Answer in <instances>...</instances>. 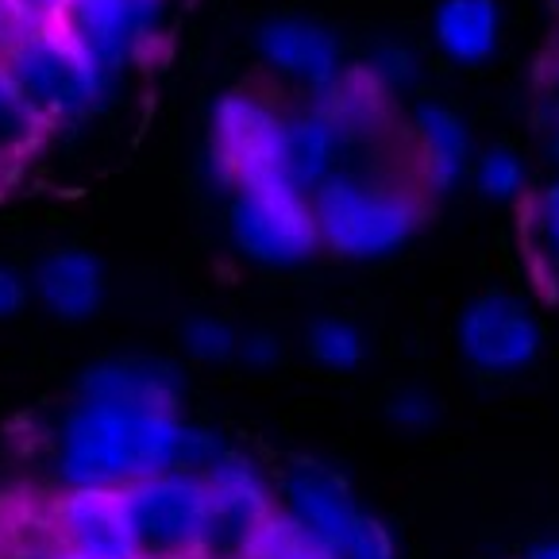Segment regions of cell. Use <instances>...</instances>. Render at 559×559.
Returning a JSON list of instances; mask_svg holds the SVG:
<instances>
[{
    "mask_svg": "<svg viewBox=\"0 0 559 559\" xmlns=\"http://www.w3.org/2000/svg\"><path fill=\"white\" fill-rule=\"evenodd\" d=\"M181 413L74 397L58 428V478L67 486L123 490L158 471L181 467Z\"/></svg>",
    "mask_w": 559,
    "mask_h": 559,
    "instance_id": "6da1fadb",
    "label": "cell"
},
{
    "mask_svg": "<svg viewBox=\"0 0 559 559\" xmlns=\"http://www.w3.org/2000/svg\"><path fill=\"white\" fill-rule=\"evenodd\" d=\"M321 247L344 259H379L409 243L425 221V193L397 181L329 174L309 193Z\"/></svg>",
    "mask_w": 559,
    "mask_h": 559,
    "instance_id": "7a4b0ae2",
    "label": "cell"
},
{
    "mask_svg": "<svg viewBox=\"0 0 559 559\" xmlns=\"http://www.w3.org/2000/svg\"><path fill=\"white\" fill-rule=\"evenodd\" d=\"M0 67L16 82L27 105L43 116V123H67L85 116L112 82L58 20L32 24L16 39H9Z\"/></svg>",
    "mask_w": 559,
    "mask_h": 559,
    "instance_id": "3957f363",
    "label": "cell"
},
{
    "mask_svg": "<svg viewBox=\"0 0 559 559\" xmlns=\"http://www.w3.org/2000/svg\"><path fill=\"white\" fill-rule=\"evenodd\" d=\"M209 166L231 190L289 186L286 174V120L255 93H224L213 108Z\"/></svg>",
    "mask_w": 559,
    "mask_h": 559,
    "instance_id": "277c9868",
    "label": "cell"
},
{
    "mask_svg": "<svg viewBox=\"0 0 559 559\" xmlns=\"http://www.w3.org/2000/svg\"><path fill=\"white\" fill-rule=\"evenodd\" d=\"M140 559H198L205 540V483L201 471L170 467L123 486Z\"/></svg>",
    "mask_w": 559,
    "mask_h": 559,
    "instance_id": "5b68a950",
    "label": "cell"
},
{
    "mask_svg": "<svg viewBox=\"0 0 559 559\" xmlns=\"http://www.w3.org/2000/svg\"><path fill=\"white\" fill-rule=\"evenodd\" d=\"M228 224L239 251L266 266H294L321 251V231H317L309 193L294 186L236 190Z\"/></svg>",
    "mask_w": 559,
    "mask_h": 559,
    "instance_id": "8992f818",
    "label": "cell"
},
{
    "mask_svg": "<svg viewBox=\"0 0 559 559\" xmlns=\"http://www.w3.org/2000/svg\"><path fill=\"white\" fill-rule=\"evenodd\" d=\"M201 483H205L209 513L198 559H247L259 525L278 510L266 475L247 455L224 448L201 471Z\"/></svg>",
    "mask_w": 559,
    "mask_h": 559,
    "instance_id": "52a82bcc",
    "label": "cell"
},
{
    "mask_svg": "<svg viewBox=\"0 0 559 559\" xmlns=\"http://www.w3.org/2000/svg\"><path fill=\"white\" fill-rule=\"evenodd\" d=\"M163 16L166 0H67L58 24L108 78H116L147 55Z\"/></svg>",
    "mask_w": 559,
    "mask_h": 559,
    "instance_id": "ba28073f",
    "label": "cell"
},
{
    "mask_svg": "<svg viewBox=\"0 0 559 559\" xmlns=\"http://www.w3.org/2000/svg\"><path fill=\"white\" fill-rule=\"evenodd\" d=\"M460 352L478 374H518L540 355V324L513 294L490 289L475 297L455 324Z\"/></svg>",
    "mask_w": 559,
    "mask_h": 559,
    "instance_id": "9c48e42d",
    "label": "cell"
},
{
    "mask_svg": "<svg viewBox=\"0 0 559 559\" xmlns=\"http://www.w3.org/2000/svg\"><path fill=\"white\" fill-rule=\"evenodd\" d=\"M282 498L286 513L313 536L332 559L344 556L362 510L355 506V493L340 471L321 460H294L282 475Z\"/></svg>",
    "mask_w": 559,
    "mask_h": 559,
    "instance_id": "30bf717a",
    "label": "cell"
},
{
    "mask_svg": "<svg viewBox=\"0 0 559 559\" xmlns=\"http://www.w3.org/2000/svg\"><path fill=\"white\" fill-rule=\"evenodd\" d=\"M55 540L90 559H140L123 493L112 486H67L55 502Z\"/></svg>",
    "mask_w": 559,
    "mask_h": 559,
    "instance_id": "8fae6325",
    "label": "cell"
},
{
    "mask_svg": "<svg viewBox=\"0 0 559 559\" xmlns=\"http://www.w3.org/2000/svg\"><path fill=\"white\" fill-rule=\"evenodd\" d=\"M255 50L274 74L305 85L309 93L329 90L344 74V50L336 32L305 16H274L259 24Z\"/></svg>",
    "mask_w": 559,
    "mask_h": 559,
    "instance_id": "7c38bea8",
    "label": "cell"
},
{
    "mask_svg": "<svg viewBox=\"0 0 559 559\" xmlns=\"http://www.w3.org/2000/svg\"><path fill=\"white\" fill-rule=\"evenodd\" d=\"M78 397L85 402L135 405V409H166L178 413L181 405V374L174 362L151 359V355H120L100 359L82 370Z\"/></svg>",
    "mask_w": 559,
    "mask_h": 559,
    "instance_id": "4fadbf2b",
    "label": "cell"
},
{
    "mask_svg": "<svg viewBox=\"0 0 559 559\" xmlns=\"http://www.w3.org/2000/svg\"><path fill=\"white\" fill-rule=\"evenodd\" d=\"M32 289L58 321H90L105 301V266L85 247H55L35 263Z\"/></svg>",
    "mask_w": 559,
    "mask_h": 559,
    "instance_id": "5bb4252c",
    "label": "cell"
},
{
    "mask_svg": "<svg viewBox=\"0 0 559 559\" xmlns=\"http://www.w3.org/2000/svg\"><path fill=\"white\" fill-rule=\"evenodd\" d=\"M413 140H417V163L425 190L448 193L467 174L471 163V135L460 112L448 105L428 100L413 112Z\"/></svg>",
    "mask_w": 559,
    "mask_h": 559,
    "instance_id": "9a60e30c",
    "label": "cell"
},
{
    "mask_svg": "<svg viewBox=\"0 0 559 559\" xmlns=\"http://www.w3.org/2000/svg\"><path fill=\"white\" fill-rule=\"evenodd\" d=\"M347 135L324 108L309 105L301 116L286 120V174L289 186L301 193H313L329 174H336V163L347 147Z\"/></svg>",
    "mask_w": 559,
    "mask_h": 559,
    "instance_id": "2e32d148",
    "label": "cell"
},
{
    "mask_svg": "<svg viewBox=\"0 0 559 559\" xmlns=\"http://www.w3.org/2000/svg\"><path fill=\"white\" fill-rule=\"evenodd\" d=\"M432 35L448 62L478 67L498 50V35H502L498 0H440L432 16Z\"/></svg>",
    "mask_w": 559,
    "mask_h": 559,
    "instance_id": "e0dca14e",
    "label": "cell"
},
{
    "mask_svg": "<svg viewBox=\"0 0 559 559\" xmlns=\"http://www.w3.org/2000/svg\"><path fill=\"white\" fill-rule=\"evenodd\" d=\"M43 128H47L43 116L27 105V97L16 90V82L4 74V67H0V166L16 163L27 151H35Z\"/></svg>",
    "mask_w": 559,
    "mask_h": 559,
    "instance_id": "ac0fdd59",
    "label": "cell"
},
{
    "mask_svg": "<svg viewBox=\"0 0 559 559\" xmlns=\"http://www.w3.org/2000/svg\"><path fill=\"white\" fill-rule=\"evenodd\" d=\"M525 239L540 278L559 289V181L528 201Z\"/></svg>",
    "mask_w": 559,
    "mask_h": 559,
    "instance_id": "d6986e66",
    "label": "cell"
},
{
    "mask_svg": "<svg viewBox=\"0 0 559 559\" xmlns=\"http://www.w3.org/2000/svg\"><path fill=\"white\" fill-rule=\"evenodd\" d=\"M305 344H309V355L329 370H355L367 359V340L344 317H317L305 332Z\"/></svg>",
    "mask_w": 559,
    "mask_h": 559,
    "instance_id": "ffe728a7",
    "label": "cell"
},
{
    "mask_svg": "<svg viewBox=\"0 0 559 559\" xmlns=\"http://www.w3.org/2000/svg\"><path fill=\"white\" fill-rule=\"evenodd\" d=\"M475 186H478V193L490 201L521 198V190H525V163H521L510 147L486 151L475 166Z\"/></svg>",
    "mask_w": 559,
    "mask_h": 559,
    "instance_id": "44dd1931",
    "label": "cell"
},
{
    "mask_svg": "<svg viewBox=\"0 0 559 559\" xmlns=\"http://www.w3.org/2000/svg\"><path fill=\"white\" fill-rule=\"evenodd\" d=\"M181 344L201 362H228L236 359L239 332L221 317H190L181 324Z\"/></svg>",
    "mask_w": 559,
    "mask_h": 559,
    "instance_id": "7402d4cb",
    "label": "cell"
},
{
    "mask_svg": "<svg viewBox=\"0 0 559 559\" xmlns=\"http://www.w3.org/2000/svg\"><path fill=\"white\" fill-rule=\"evenodd\" d=\"M386 417L397 428H405V432H425V428L437 425L440 409H437V397L425 394V390H397L386 402Z\"/></svg>",
    "mask_w": 559,
    "mask_h": 559,
    "instance_id": "603a6c76",
    "label": "cell"
},
{
    "mask_svg": "<svg viewBox=\"0 0 559 559\" xmlns=\"http://www.w3.org/2000/svg\"><path fill=\"white\" fill-rule=\"evenodd\" d=\"M362 70H367V74L390 93V90H402L405 82H413V74H417V62H413V55L405 47L386 43V47H379L374 55H370V62Z\"/></svg>",
    "mask_w": 559,
    "mask_h": 559,
    "instance_id": "cb8c5ba5",
    "label": "cell"
},
{
    "mask_svg": "<svg viewBox=\"0 0 559 559\" xmlns=\"http://www.w3.org/2000/svg\"><path fill=\"white\" fill-rule=\"evenodd\" d=\"M340 559H397V551H394V540H390L386 525H382L379 518L362 513Z\"/></svg>",
    "mask_w": 559,
    "mask_h": 559,
    "instance_id": "d4e9b609",
    "label": "cell"
},
{
    "mask_svg": "<svg viewBox=\"0 0 559 559\" xmlns=\"http://www.w3.org/2000/svg\"><path fill=\"white\" fill-rule=\"evenodd\" d=\"M236 359L255 370L274 367V362L282 359L278 336H274V332H247V336H239V344H236Z\"/></svg>",
    "mask_w": 559,
    "mask_h": 559,
    "instance_id": "484cf974",
    "label": "cell"
},
{
    "mask_svg": "<svg viewBox=\"0 0 559 559\" xmlns=\"http://www.w3.org/2000/svg\"><path fill=\"white\" fill-rule=\"evenodd\" d=\"M27 294H32V282H27V274L16 271V266L0 263V321L16 317L20 309L27 305Z\"/></svg>",
    "mask_w": 559,
    "mask_h": 559,
    "instance_id": "4316f807",
    "label": "cell"
},
{
    "mask_svg": "<svg viewBox=\"0 0 559 559\" xmlns=\"http://www.w3.org/2000/svg\"><path fill=\"white\" fill-rule=\"evenodd\" d=\"M9 4L27 24H50V20H58L62 9H67V0H9Z\"/></svg>",
    "mask_w": 559,
    "mask_h": 559,
    "instance_id": "83f0119b",
    "label": "cell"
},
{
    "mask_svg": "<svg viewBox=\"0 0 559 559\" xmlns=\"http://www.w3.org/2000/svg\"><path fill=\"white\" fill-rule=\"evenodd\" d=\"M521 559H559V540H540L525 551Z\"/></svg>",
    "mask_w": 559,
    "mask_h": 559,
    "instance_id": "f1b7e54d",
    "label": "cell"
},
{
    "mask_svg": "<svg viewBox=\"0 0 559 559\" xmlns=\"http://www.w3.org/2000/svg\"><path fill=\"white\" fill-rule=\"evenodd\" d=\"M55 559H90V556H82V551H70V548H58Z\"/></svg>",
    "mask_w": 559,
    "mask_h": 559,
    "instance_id": "f546056e",
    "label": "cell"
},
{
    "mask_svg": "<svg viewBox=\"0 0 559 559\" xmlns=\"http://www.w3.org/2000/svg\"><path fill=\"white\" fill-rule=\"evenodd\" d=\"M551 9H556V16H559V0H551Z\"/></svg>",
    "mask_w": 559,
    "mask_h": 559,
    "instance_id": "4dcf8cb0",
    "label": "cell"
}]
</instances>
